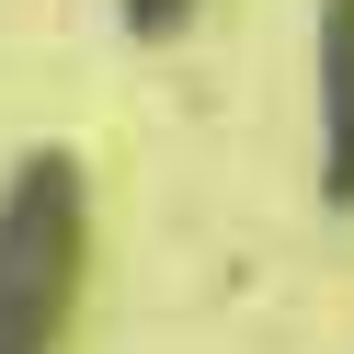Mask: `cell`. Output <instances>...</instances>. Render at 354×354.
<instances>
[{
	"mask_svg": "<svg viewBox=\"0 0 354 354\" xmlns=\"http://www.w3.org/2000/svg\"><path fill=\"white\" fill-rule=\"evenodd\" d=\"M80 286H92V160L35 138L0 171V354H69Z\"/></svg>",
	"mask_w": 354,
	"mask_h": 354,
	"instance_id": "cell-1",
	"label": "cell"
},
{
	"mask_svg": "<svg viewBox=\"0 0 354 354\" xmlns=\"http://www.w3.org/2000/svg\"><path fill=\"white\" fill-rule=\"evenodd\" d=\"M308 103H320V206L354 217V0H320L308 24Z\"/></svg>",
	"mask_w": 354,
	"mask_h": 354,
	"instance_id": "cell-2",
	"label": "cell"
},
{
	"mask_svg": "<svg viewBox=\"0 0 354 354\" xmlns=\"http://www.w3.org/2000/svg\"><path fill=\"white\" fill-rule=\"evenodd\" d=\"M194 12H206V0H115V24L138 35V46H171V35L194 24Z\"/></svg>",
	"mask_w": 354,
	"mask_h": 354,
	"instance_id": "cell-3",
	"label": "cell"
}]
</instances>
